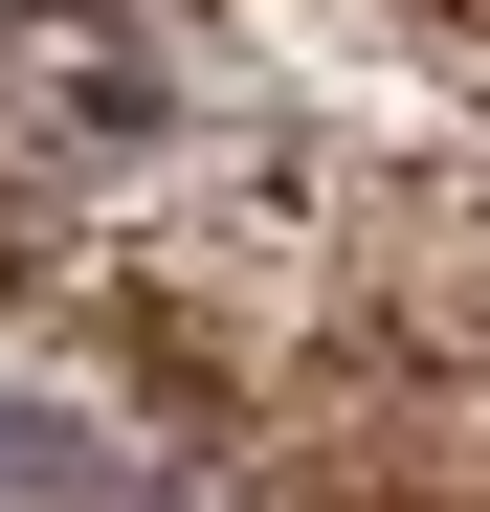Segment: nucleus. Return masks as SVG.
<instances>
[{"label": "nucleus", "mask_w": 490, "mask_h": 512, "mask_svg": "<svg viewBox=\"0 0 490 512\" xmlns=\"http://www.w3.org/2000/svg\"><path fill=\"white\" fill-rule=\"evenodd\" d=\"M201 112V45H156L134 0H0V179H134Z\"/></svg>", "instance_id": "f257e3e1"}]
</instances>
